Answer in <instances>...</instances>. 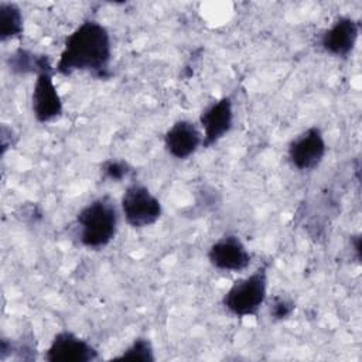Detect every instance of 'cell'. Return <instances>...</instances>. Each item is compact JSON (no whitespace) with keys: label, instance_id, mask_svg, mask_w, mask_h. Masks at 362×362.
Here are the masks:
<instances>
[{"label":"cell","instance_id":"cell-10","mask_svg":"<svg viewBox=\"0 0 362 362\" xmlns=\"http://www.w3.org/2000/svg\"><path fill=\"white\" fill-rule=\"evenodd\" d=\"M361 24L358 20L342 16L338 17L320 37L321 48L334 57L346 58L358 42Z\"/></svg>","mask_w":362,"mask_h":362},{"label":"cell","instance_id":"cell-6","mask_svg":"<svg viewBox=\"0 0 362 362\" xmlns=\"http://www.w3.org/2000/svg\"><path fill=\"white\" fill-rule=\"evenodd\" d=\"M208 262L221 272L238 273L249 267L252 255L238 235L228 233L216 239L208 249Z\"/></svg>","mask_w":362,"mask_h":362},{"label":"cell","instance_id":"cell-1","mask_svg":"<svg viewBox=\"0 0 362 362\" xmlns=\"http://www.w3.org/2000/svg\"><path fill=\"white\" fill-rule=\"evenodd\" d=\"M112 55L109 30L96 20H85L65 38L55 72L68 76L79 71L96 79H109Z\"/></svg>","mask_w":362,"mask_h":362},{"label":"cell","instance_id":"cell-15","mask_svg":"<svg viewBox=\"0 0 362 362\" xmlns=\"http://www.w3.org/2000/svg\"><path fill=\"white\" fill-rule=\"evenodd\" d=\"M132 170H133L132 165L126 160H119V158L105 160L100 165V171L103 177L116 182L124 180L132 173Z\"/></svg>","mask_w":362,"mask_h":362},{"label":"cell","instance_id":"cell-8","mask_svg":"<svg viewBox=\"0 0 362 362\" xmlns=\"http://www.w3.org/2000/svg\"><path fill=\"white\" fill-rule=\"evenodd\" d=\"M202 129V147H212L222 140L233 124V103L229 96H223L208 105L199 115Z\"/></svg>","mask_w":362,"mask_h":362},{"label":"cell","instance_id":"cell-13","mask_svg":"<svg viewBox=\"0 0 362 362\" xmlns=\"http://www.w3.org/2000/svg\"><path fill=\"white\" fill-rule=\"evenodd\" d=\"M24 31V17L16 3L0 1V40L3 42L20 37Z\"/></svg>","mask_w":362,"mask_h":362},{"label":"cell","instance_id":"cell-17","mask_svg":"<svg viewBox=\"0 0 362 362\" xmlns=\"http://www.w3.org/2000/svg\"><path fill=\"white\" fill-rule=\"evenodd\" d=\"M351 240L354 243V250L356 253V259L359 260L361 259V238H359V235H356V236H352Z\"/></svg>","mask_w":362,"mask_h":362},{"label":"cell","instance_id":"cell-5","mask_svg":"<svg viewBox=\"0 0 362 362\" xmlns=\"http://www.w3.org/2000/svg\"><path fill=\"white\" fill-rule=\"evenodd\" d=\"M327 143L318 126H311L296 136L287 148L290 164L298 171L315 170L324 160Z\"/></svg>","mask_w":362,"mask_h":362},{"label":"cell","instance_id":"cell-9","mask_svg":"<svg viewBox=\"0 0 362 362\" xmlns=\"http://www.w3.org/2000/svg\"><path fill=\"white\" fill-rule=\"evenodd\" d=\"M54 72L47 71L35 76L31 93V110L38 123H49L62 115V100L54 82Z\"/></svg>","mask_w":362,"mask_h":362},{"label":"cell","instance_id":"cell-7","mask_svg":"<svg viewBox=\"0 0 362 362\" xmlns=\"http://www.w3.org/2000/svg\"><path fill=\"white\" fill-rule=\"evenodd\" d=\"M44 359L47 362H92L99 359V352L85 338L69 329H62L51 339Z\"/></svg>","mask_w":362,"mask_h":362},{"label":"cell","instance_id":"cell-3","mask_svg":"<svg viewBox=\"0 0 362 362\" xmlns=\"http://www.w3.org/2000/svg\"><path fill=\"white\" fill-rule=\"evenodd\" d=\"M267 281L269 273L266 264L235 280L222 297L223 308L238 318L257 315L267 297Z\"/></svg>","mask_w":362,"mask_h":362},{"label":"cell","instance_id":"cell-4","mask_svg":"<svg viewBox=\"0 0 362 362\" xmlns=\"http://www.w3.org/2000/svg\"><path fill=\"white\" fill-rule=\"evenodd\" d=\"M120 209L126 223L134 229L154 225L163 214L160 199L140 182H132L126 187L120 199Z\"/></svg>","mask_w":362,"mask_h":362},{"label":"cell","instance_id":"cell-12","mask_svg":"<svg viewBox=\"0 0 362 362\" xmlns=\"http://www.w3.org/2000/svg\"><path fill=\"white\" fill-rule=\"evenodd\" d=\"M8 69L14 75H30L35 76L41 72L55 71V66L51 64V58L45 54H37L27 48H17L13 51L6 61Z\"/></svg>","mask_w":362,"mask_h":362},{"label":"cell","instance_id":"cell-16","mask_svg":"<svg viewBox=\"0 0 362 362\" xmlns=\"http://www.w3.org/2000/svg\"><path fill=\"white\" fill-rule=\"evenodd\" d=\"M294 308L296 305L293 301L284 297H273L270 304V315L274 320H286L293 314Z\"/></svg>","mask_w":362,"mask_h":362},{"label":"cell","instance_id":"cell-11","mask_svg":"<svg viewBox=\"0 0 362 362\" xmlns=\"http://www.w3.org/2000/svg\"><path fill=\"white\" fill-rule=\"evenodd\" d=\"M163 141L165 151L171 157L177 160H187L202 146V133L194 122L181 119L168 127L164 133Z\"/></svg>","mask_w":362,"mask_h":362},{"label":"cell","instance_id":"cell-14","mask_svg":"<svg viewBox=\"0 0 362 362\" xmlns=\"http://www.w3.org/2000/svg\"><path fill=\"white\" fill-rule=\"evenodd\" d=\"M115 361H136V362H154V348L148 338L137 337L133 342L117 356L113 358Z\"/></svg>","mask_w":362,"mask_h":362},{"label":"cell","instance_id":"cell-2","mask_svg":"<svg viewBox=\"0 0 362 362\" xmlns=\"http://www.w3.org/2000/svg\"><path fill=\"white\" fill-rule=\"evenodd\" d=\"M119 214L109 195L98 197L88 202L75 218L76 238L83 247L103 249L116 236Z\"/></svg>","mask_w":362,"mask_h":362}]
</instances>
